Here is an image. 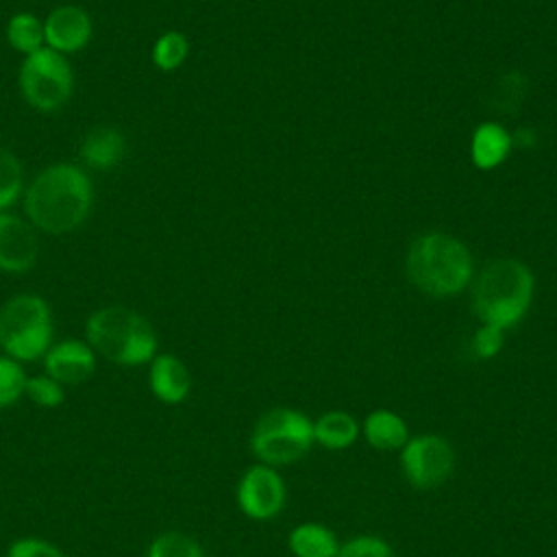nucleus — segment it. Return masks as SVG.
<instances>
[{
	"label": "nucleus",
	"instance_id": "a878e982",
	"mask_svg": "<svg viewBox=\"0 0 557 557\" xmlns=\"http://www.w3.org/2000/svg\"><path fill=\"white\" fill-rule=\"evenodd\" d=\"M337 557H394L389 544L376 535H359L339 546Z\"/></svg>",
	"mask_w": 557,
	"mask_h": 557
},
{
	"label": "nucleus",
	"instance_id": "0eeeda50",
	"mask_svg": "<svg viewBox=\"0 0 557 557\" xmlns=\"http://www.w3.org/2000/svg\"><path fill=\"white\" fill-rule=\"evenodd\" d=\"M20 87L33 109L57 111L70 100L74 76L61 52L41 46L26 54L20 70Z\"/></svg>",
	"mask_w": 557,
	"mask_h": 557
},
{
	"label": "nucleus",
	"instance_id": "7ed1b4c3",
	"mask_svg": "<svg viewBox=\"0 0 557 557\" xmlns=\"http://www.w3.org/2000/svg\"><path fill=\"white\" fill-rule=\"evenodd\" d=\"M472 255L455 237L424 233L416 237L407 252V276L424 294L448 298L463 292L472 281Z\"/></svg>",
	"mask_w": 557,
	"mask_h": 557
},
{
	"label": "nucleus",
	"instance_id": "ddd939ff",
	"mask_svg": "<svg viewBox=\"0 0 557 557\" xmlns=\"http://www.w3.org/2000/svg\"><path fill=\"white\" fill-rule=\"evenodd\" d=\"M150 392L168 405L183 403L189 396L191 389V374L187 366L170 352L154 355L150 359V372H148Z\"/></svg>",
	"mask_w": 557,
	"mask_h": 557
},
{
	"label": "nucleus",
	"instance_id": "4be33fe9",
	"mask_svg": "<svg viewBox=\"0 0 557 557\" xmlns=\"http://www.w3.org/2000/svg\"><path fill=\"white\" fill-rule=\"evenodd\" d=\"M187 50H189L187 39L181 33L170 30V33H163L157 39V44L152 48V61H154V65L159 70L172 72V70H176L185 61Z\"/></svg>",
	"mask_w": 557,
	"mask_h": 557
},
{
	"label": "nucleus",
	"instance_id": "b1692460",
	"mask_svg": "<svg viewBox=\"0 0 557 557\" xmlns=\"http://www.w3.org/2000/svg\"><path fill=\"white\" fill-rule=\"evenodd\" d=\"M24 396L28 400H33L39 407H59L65 400V392H63V383H59L57 379H52L50 374H37V376H26L24 383Z\"/></svg>",
	"mask_w": 557,
	"mask_h": 557
},
{
	"label": "nucleus",
	"instance_id": "412c9836",
	"mask_svg": "<svg viewBox=\"0 0 557 557\" xmlns=\"http://www.w3.org/2000/svg\"><path fill=\"white\" fill-rule=\"evenodd\" d=\"M524 91H527V81L522 74H518V72L503 74L492 89L490 104L498 113H513L520 107Z\"/></svg>",
	"mask_w": 557,
	"mask_h": 557
},
{
	"label": "nucleus",
	"instance_id": "f8f14e48",
	"mask_svg": "<svg viewBox=\"0 0 557 557\" xmlns=\"http://www.w3.org/2000/svg\"><path fill=\"white\" fill-rule=\"evenodd\" d=\"M91 39V20L81 7H57L44 22V41L57 52H76Z\"/></svg>",
	"mask_w": 557,
	"mask_h": 557
},
{
	"label": "nucleus",
	"instance_id": "393cba45",
	"mask_svg": "<svg viewBox=\"0 0 557 557\" xmlns=\"http://www.w3.org/2000/svg\"><path fill=\"white\" fill-rule=\"evenodd\" d=\"M24 383L26 374L20 361L9 355L0 357V407H9L24 396Z\"/></svg>",
	"mask_w": 557,
	"mask_h": 557
},
{
	"label": "nucleus",
	"instance_id": "bb28decb",
	"mask_svg": "<svg viewBox=\"0 0 557 557\" xmlns=\"http://www.w3.org/2000/svg\"><path fill=\"white\" fill-rule=\"evenodd\" d=\"M503 342H505V331L503 329L492 326V324H483L481 329L474 331V335L470 339V348H472L474 357L492 359L500 352Z\"/></svg>",
	"mask_w": 557,
	"mask_h": 557
},
{
	"label": "nucleus",
	"instance_id": "9b49d317",
	"mask_svg": "<svg viewBox=\"0 0 557 557\" xmlns=\"http://www.w3.org/2000/svg\"><path fill=\"white\" fill-rule=\"evenodd\" d=\"M44 370L63 385H78L96 370V352L87 342L63 339L44 355Z\"/></svg>",
	"mask_w": 557,
	"mask_h": 557
},
{
	"label": "nucleus",
	"instance_id": "423d86ee",
	"mask_svg": "<svg viewBox=\"0 0 557 557\" xmlns=\"http://www.w3.org/2000/svg\"><path fill=\"white\" fill-rule=\"evenodd\" d=\"M313 442V422L298 409L287 407L263 413L250 435L255 457L268 466L296 463L309 453Z\"/></svg>",
	"mask_w": 557,
	"mask_h": 557
},
{
	"label": "nucleus",
	"instance_id": "f03ea898",
	"mask_svg": "<svg viewBox=\"0 0 557 557\" xmlns=\"http://www.w3.org/2000/svg\"><path fill=\"white\" fill-rule=\"evenodd\" d=\"M533 294L535 276L527 263L494 259L474 278L472 311L483 324L507 331L529 313Z\"/></svg>",
	"mask_w": 557,
	"mask_h": 557
},
{
	"label": "nucleus",
	"instance_id": "dca6fc26",
	"mask_svg": "<svg viewBox=\"0 0 557 557\" xmlns=\"http://www.w3.org/2000/svg\"><path fill=\"white\" fill-rule=\"evenodd\" d=\"M359 431L361 426L357 418L342 409L326 411L313 422V440L329 450L350 448L357 442Z\"/></svg>",
	"mask_w": 557,
	"mask_h": 557
},
{
	"label": "nucleus",
	"instance_id": "9d476101",
	"mask_svg": "<svg viewBox=\"0 0 557 557\" xmlns=\"http://www.w3.org/2000/svg\"><path fill=\"white\" fill-rule=\"evenodd\" d=\"M39 252L35 226L13 213L0 211V272H28Z\"/></svg>",
	"mask_w": 557,
	"mask_h": 557
},
{
	"label": "nucleus",
	"instance_id": "f257e3e1",
	"mask_svg": "<svg viewBox=\"0 0 557 557\" xmlns=\"http://www.w3.org/2000/svg\"><path fill=\"white\" fill-rule=\"evenodd\" d=\"M94 207L89 176L72 163H57L41 170L24 194L28 222L50 235L78 228Z\"/></svg>",
	"mask_w": 557,
	"mask_h": 557
},
{
	"label": "nucleus",
	"instance_id": "2eb2a0df",
	"mask_svg": "<svg viewBox=\"0 0 557 557\" xmlns=\"http://www.w3.org/2000/svg\"><path fill=\"white\" fill-rule=\"evenodd\" d=\"M363 435L379 450H400L409 440V426L398 413L376 409L366 416Z\"/></svg>",
	"mask_w": 557,
	"mask_h": 557
},
{
	"label": "nucleus",
	"instance_id": "39448f33",
	"mask_svg": "<svg viewBox=\"0 0 557 557\" xmlns=\"http://www.w3.org/2000/svg\"><path fill=\"white\" fill-rule=\"evenodd\" d=\"M52 346V313L37 294H17L0 307V348L17 361L44 357Z\"/></svg>",
	"mask_w": 557,
	"mask_h": 557
},
{
	"label": "nucleus",
	"instance_id": "6e6552de",
	"mask_svg": "<svg viewBox=\"0 0 557 557\" xmlns=\"http://www.w3.org/2000/svg\"><path fill=\"white\" fill-rule=\"evenodd\" d=\"M400 466L413 487L433 490L453 474L455 450L440 435H416L400 448Z\"/></svg>",
	"mask_w": 557,
	"mask_h": 557
},
{
	"label": "nucleus",
	"instance_id": "5701e85b",
	"mask_svg": "<svg viewBox=\"0 0 557 557\" xmlns=\"http://www.w3.org/2000/svg\"><path fill=\"white\" fill-rule=\"evenodd\" d=\"M22 194V163L17 157L0 148V211L9 209Z\"/></svg>",
	"mask_w": 557,
	"mask_h": 557
},
{
	"label": "nucleus",
	"instance_id": "f3484780",
	"mask_svg": "<svg viewBox=\"0 0 557 557\" xmlns=\"http://www.w3.org/2000/svg\"><path fill=\"white\" fill-rule=\"evenodd\" d=\"M287 546L296 557H337L339 544L335 533L318 522H302L292 529Z\"/></svg>",
	"mask_w": 557,
	"mask_h": 557
},
{
	"label": "nucleus",
	"instance_id": "4468645a",
	"mask_svg": "<svg viewBox=\"0 0 557 557\" xmlns=\"http://www.w3.org/2000/svg\"><path fill=\"white\" fill-rule=\"evenodd\" d=\"M126 152V139L115 128H94L81 144V159L94 170H109Z\"/></svg>",
	"mask_w": 557,
	"mask_h": 557
},
{
	"label": "nucleus",
	"instance_id": "a211bd4d",
	"mask_svg": "<svg viewBox=\"0 0 557 557\" xmlns=\"http://www.w3.org/2000/svg\"><path fill=\"white\" fill-rule=\"evenodd\" d=\"M509 150V135L496 124H483L472 139V157L479 168L498 165Z\"/></svg>",
	"mask_w": 557,
	"mask_h": 557
},
{
	"label": "nucleus",
	"instance_id": "1a4fd4ad",
	"mask_svg": "<svg viewBox=\"0 0 557 557\" xmlns=\"http://www.w3.org/2000/svg\"><path fill=\"white\" fill-rule=\"evenodd\" d=\"M237 505L252 520H270L285 507V483L274 466H250L237 483Z\"/></svg>",
	"mask_w": 557,
	"mask_h": 557
},
{
	"label": "nucleus",
	"instance_id": "aec40b11",
	"mask_svg": "<svg viewBox=\"0 0 557 557\" xmlns=\"http://www.w3.org/2000/svg\"><path fill=\"white\" fill-rule=\"evenodd\" d=\"M146 557H205V553L194 537L181 531H163L150 542Z\"/></svg>",
	"mask_w": 557,
	"mask_h": 557
},
{
	"label": "nucleus",
	"instance_id": "cd10ccee",
	"mask_svg": "<svg viewBox=\"0 0 557 557\" xmlns=\"http://www.w3.org/2000/svg\"><path fill=\"white\" fill-rule=\"evenodd\" d=\"M7 557H65L63 550L41 537H20L15 540L9 550Z\"/></svg>",
	"mask_w": 557,
	"mask_h": 557
},
{
	"label": "nucleus",
	"instance_id": "20e7f679",
	"mask_svg": "<svg viewBox=\"0 0 557 557\" xmlns=\"http://www.w3.org/2000/svg\"><path fill=\"white\" fill-rule=\"evenodd\" d=\"M85 337L94 352L117 366L150 363L157 355V333L152 324L124 305L96 309L85 322Z\"/></svg>",
	"mask_w": 557,
	"mask_h": 557
},
{
	"label": "nucleus",
	"instance_id": "6ab92c4d",
	"mask_svg": "<svg viewBox=\"0 0 557 557\" xmlns=\"http://www.w3.org/2000/svg\"><path fill=\"white\" fill-rule=\"evenodd\" d=\"M7 39L13 50L30 54L44 44V24L33 13H15L7 24Z\"/></svg>",
	"mask_w": 557,
	"mask_h": 557
}]
</instances>
